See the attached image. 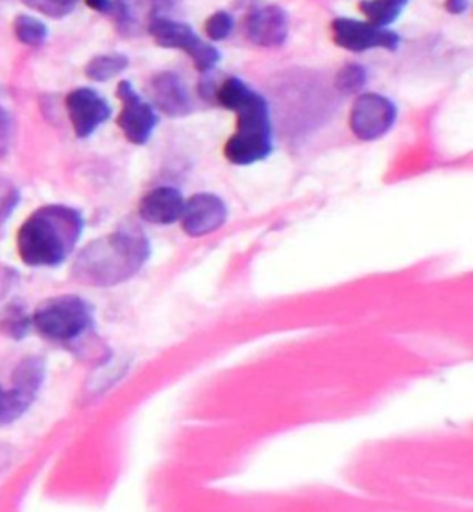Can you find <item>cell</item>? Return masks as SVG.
<instances>
[{
	"mask_svg": "<svg viewBox=\"0 0 473 512\" xmlns=\"http://www.w3.org/2000/svg\"><path fill=\"white\" fill-rule=\"evenodd\" d=\"M217 104L237 113V130L224 145L226 159L248 167L267 159L274 150V135L267 98L241 78H226L215 91Z\"/></svg>",
	"mask_w": 473,
	"mask_h": 512,
	"instance_id": "obj_1",
	"label": "cell"
},
{
	"mask_svg": "<svg viewBox=\"0 0 473 512\" xmlns=\"http://www.w3.org/2000/svg\"><path fill=\"white\" fill-rule=\"evenodd\" d=\"M150 257V241L137 226H124L87 244L73 263V278L91 287H113L134 278Z\"/></svg>",
	"mask_w": 473,
	"mask_h": 512,
	"instance_id": "obj_2",
	"label": "cell"
},
{
	"mask_svg": "<svg viewBox=\"0 0 473 512\" xmlns=\"http://www.w3.org/2000/svg\"><path fill=\"white\" fill-rule=\"evenodd\" d=\"M84 233V217L69 206H43L17 233L19 257L28 267H58L67 261Z\"/></svg>",
	"mask_w": 473,
	"mask_h": 512,
	"instance_id": "obj_3",
	"label": "cell"
},
{
	"mask_svg": "<svg viewBox=\"0 0 473 512\" xmlns=\"http://www.w3.org/2000/svg\"><path fill=\"white\" fill-rule=\"evenodd\" d=\"M32 326L49 341L73 342L93 328V307L74 294L54 296L37 307Z\"/></svg>",
	"mask_w": 473,
	"mask_h": 512,
	"instance_id": "obj_4",
	"label": "cell"
},
{
	"mask_svg": "<svg viewBox=\"0 0 473 512\" xmlns=\"http://www.w3.org/2000/svg\"><path fill=\"white\" fill-rule=\"evenodd\" d=\"M148 34L161 49L182 50L195 63L196 71L211 73L220 61V50L204 41L195 30L182 21H174L165 15L152 17Z\"/></svg>",
	"mask_w": 473,
	"mask_h": 512,
	"instance_id": "obj_5",
	"label": "cell"
},
{
	"mask_svg": "<svg viewBox=\"0 0 473 512\" xmlns=\"http://www.w3.org/2000/svg\"><path fill=\"white\" fill-rule=\"evenodd\" d=\"M398 119V108L379 93L359 95L350 111V128L361 141H377L389 134Z\"/></svg>",
	"mask_w": 473,
	"mask_h": 512,
	"instance_id": "obj_6",
	"label": "cell"
},
{
	"mask_svg": "<svg viewBox=\"0 0 473 512\" xmlns=\"http://www.w3.org/2000/svg\"><path fill=\"white\" fill-rule=\"evenodd\" d=\"M117 98L122 102V110L117 119L122 134L134 145H146L159 122L154 106L146 102L128 80L119 82Z\"/></svg>",
	"mask_w": 473,
	"mask_h": 512,
	"instance_id": "obj_7",
	"label": "cell"
},
{
	"mask_svg": "<svg viewBox=\"0 0 473 512\" xmlns=\"http://www.w3.org/2000/svg\"><path fill=\"white\" fill-rule=\"evenodd\" d=\"M333 41L340 49L350 52L385 49L394 52L400 49L401 37L389 28H377L368 21H357L350 17H337L331 23Z\"/></svg>",
	"mask_w": 473,
	"mask_h": 512,
	"instance_id": "obj_8",
	"label": "cell"
},
{
	"mask_svg": "<svg viewBox=\"0 0 473 512\" xmlns=\"http://www.w3.org/2000/svg\"><path fill=\"white\" fill-rule=\"evenodd\" d=\"M69 119L73 122L74 134L80 139H87L111 117L110 102L100 97L95 89L78 87L67 95L65 100Z\"/></svg>",
	"mask_w": 473,
	"mask_h": 512,
	"instance_id": "obj_9",
	"label": "cell"
},
{
	"mask_svg": "<svg viewBox=\"0 0 473 512\" xmlns=\"http://www.w3.org/2000/svg\"><path fill=\"white\" fill-rule=\"evenodd\" d=\"M228 206L220 196L213 193H196L185 200L182 213L183 232L189 237H204L217 232L226 224Z\"/></svg>",
	"mask_w": 473,
	"mask_h": 512,
	"instance_id": "obj_10",
	"label": "cell"
},
{
	"mask_svg": "<svg viewBox=\"0 0 473 512\" xmlns=\"http://www.w3.org/2000/svg\"><path fill=\"white\" fill-rule=\"evenodd\" d=\"M289 28V13L276 4L255 8L244 23L246 37L257 47L267 49L281 47L289 37Z\"/></svg>",
	"mask_w": 473,
	"mask_h": 512,
	"instance_id": "obj_11",
	"label": "cell"
},
{
	"mask_svg": "<svg viewBox=\"0 0 473 512\" xmlns=\"http://www.w3.org/2000/svg\"><path fill=\"white\" fill-rule=\"evenodd\" d=\"M150 104L154 110H159L163 115L180 119L193 113V100L189 87L176 73H158L148 86Z\"/></svg>",
	"mask_w": 473,
	"mask_h": 512,
	"instance_id": "obj_12",
	"label": "cell"
},
{
	"mask_svg": "<svg viewBox=\"0 0 473 512\" xmlns=\"http://www.w3.org/2000/svg\"><path fill=\"white\" fill-rule=\"evenodd\" d=\"M185 198L176 187L161 185L148 191L139 202V217L156 226H170L182 219Z\"/></svg>",
	"mask_w": 473,
	"mask_h": 512,
	"instance_id": "obj_13",
	"label": "cell"
},
{
	"mask_svg": "<svg viewBox=\"0 0 473 512\" xmlns=\"http://www.w3.org/2000/svg\"><path fill=\"white\" fill-rule=\"evenodd\" d=\"M409 0H361L359 10L368 19L370 25L377 28H389L401 17Z\"/></svg>",
	"mask_w": 473,
	"mask_h": 512,
	"instance_id": "obj_14",
	"label": "cell"
},
{
	"mask_svg": "<svg viewBox=\"0 0 473 512\" xmlns=\"http://www.w3.org/2000/svg\"><path fill=\"white\" fill-rule=\"evenodd\" d=\"M34 402L36 396L25 389L13 383L10 389L0 385V426H10L15 420H19Z\"/></svg>",
	"mask_w": 473,
	"mask_h": 512,
	"instance_id": "obj_15",
	"label": "cell"
},
{
	"mask_svg": "<svg viewBox=\"0 0 473 512\" xmlns=\"http://www.w3.org/2000/svg\"><path fill=\"white\" fill-rule=\"evenodd\" d=\"M30 330H32V317L28 315L25 304L12 302L0 311V331L6 337L21 341Z\"/></svg>",
	"mask_w": 473,
	"mask_h": 512,
	"instance_id": "obj_16",
	"label": "cell"
},
{
	"mask_svg": "<svg viewBox=\"0 0 473 512\" xmlns=\"http://www.w3.org/2000/svg\"><path fill=\"white\" fill-rule=\"evenodd\" d=\"M128 65L130 60L124 54H102V56H95L85 65V76L93 82H108L117 74L124 73Z\"/></svg>",
	"mask_w": 473,
	"mask_h": 512,
	"instance_id": "obj_17",
	"label": "cell"
},
{
	"mask_svg": "<svg viewBox=\"0 0 473 512\" xmlns=\"http://www.w3.org/2000/svg\"><path fill=\"white\" fill-rule=\"evenodd\" d=\"M13 30L17 39L28 47L43 45L49 36L47 25L32 15H19L13 23Z\"/></svg>",
	"mask_w": 473,
	"mask_h": 512,
	"instance_id": "obj_18",
	"label": "cell"
},
{
	"mask_svg": "<svg viewBox=\"0 0 473 512\" xmlns=\"http://www.w3.org/2000/svg\"><path fill=\"white\" fill-rule=\"evenodd\" d=\"M368 82V71L359 63H348L335 76V87L344 95H355Z\"/></svg>",
	"mask_w": 473,
	"mask_h": 512,
	"instance_id": "obj_19",
	"label": "cell"
},
{
	"mask_svg": "<svg viewBox=\"0 0 473 512\" xmlns=\"http://www.w3.org/2000/svg\"><path fill=\"white\" fill-rule=\"evenodd\" d=\"M30 10L52 19H63L74 12L78 0H23Z\"/></svg>",
	"mask_w": 473,
	"mask_h": 512,
	"instance_id": "obj_20",
	"label": "cell"
},
{
	"mask_svg": "<svg viewBox=\"0 0 473 512\" xmlns=\"http://www.w3.org/2000/svg\"><path fill=\"white\" fill-rule=\"evenodd\" d=\"M233 26H235L233 15L220 10V12L209 15V19H207L206 25H204V30H206L207 37L211 41H224V39H228L231 36Z\"/></svg>",
	"mask_w": 473,
	"mask_h": 512,
	"instance_id": "obj_21",
	"label": "cell"
},
{
	"mask_svg": "<svg viewBox=\"0 0 473 512\" xmlns=\"http://www.w3.org/2000/svg\"><path fill=\"white\" fill-rule=\"evenodd\" d=\"M12 119L10 113L0 108V156H4L10 150V143H12Z\"/></svg>",
	"mask_w": 473,
	"mask_h": 512,
	"instance_id": "obj_22",
	"label": "cell"
},
{
	"mask_svg": "<svg viewBox=\"0 0 473 512\" xmlns=\"http://www.w3.org/2000/svg\"><path fill=\"white\" fill-rule=\"evenodd\" d=\"M15 278H17V274L10 267L0 265V300L10 293L13 283H15Z\"/></svg>",
	"mask_w": 473,
	"mask_h": 512,
	"instance_id": "obj_23",
	"label": "cell"
},
{
	"mask_svg": "<svg viewBox=\"0 0 473 512\" xmlns=\"http://www.w3.org/2000/svg\"><path fill=\"white\" fill-rule=\"evenodd\" d=\"M444 8H446V12L451 13V15H462V13L468 12L470 0H446V2H444Z\"/></svg>",
	"mask_w": 473,
	"mask_h": 512,
	"instance_id": "obj_24",
	"label": "cell"
},
{
	"mask_svg": "<svg viewBox=\"0 0 473 512\" xmlns=\"http://www.w3.org/2000/svg\"><path fill=\"white\" fill-rule=\"evenodd\" d=\"M85 4L95 10L98 13H104V15H110L113 10V2L115 0H84Z\"/></svg>",
	"mask_w": 473,
	"mask_h": 512,
	"instance_id": "obj_25",
	"label": "cell"
},
{
	"mask_svg": "<svg viewBox=\"0 0 473 512\" xmlns=\"http://www.w3.org/2000/svg\"><path fill=\"white\" fill-rule=\"evenodd\" d=\"M121 2L128 4L130 0H121ZM150 4H152V12H154L152 17H158V15H163V12L169 8L172 0H150Z\"/></svg>",
	"mask_w": 473,
	"mask_h": 512,
	"instance_id": "obj_26",
	"label": "cell"
}]
</instances>
